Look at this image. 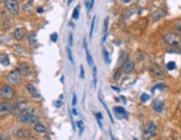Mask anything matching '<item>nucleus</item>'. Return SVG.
Returning <instances> with one entry per match:
<instances>
[{
	"label": "nucleus",
	"instance_id": "nucleus-1",
	"mask_svg": "<svg viewBox=\"0 0 181 140\" xmlns=\"http://www.w3.org/2000/svg\"><path fill=\"white\" fill-rule=\"evenodd\" d=\"M19 121H20L21 124H26V125H28V124H36V122L39 121V117L33 115V114H31L29 111H26V112H22L20 115Z\"/></svg>",
	"mask_w": 181,
	"mask_h": 140
},
{
	"label": "nucleus",
	"instance_id": "nucleus-2",
	"mask_svg": "<svg viewBox=\"0 0 181 140\" xmlns=\"http://www.w3.org/2000/svg\"><path fill=\"white\" fill-rule=\"evenodd\" d=\"M163 40L166 41L168 45L172 46V47H179L181 46V38L176 34H167L163 37Z\"/></svg>",
	"mask_w": 181,
	"mask_h": 140
},
{
	"label": "nucleus",
	"instance_id": "nucleus-3",
	"mask_svg": "<svg viewBox=\"0 0 181 140\" xmlns=\"http://www.w3.org/2000/svg\"><path fill=\"white\" fill-rule=\"evenodd\" d=\"M5 6L10 15H18V12H19V4H18L17 0H6Z\"/></svg>",
	"mask_w": 181,
	"mask_h": 140
},
{
	"label": "nucleus",
	"instance_id": "nucleus-4",
	"mask_svg": "<svg viewBox=\"0 0 181 140\" xmlns=\"http://www.w3.org/2000/svg\"><path fill=\"white\" fill-rule=\"evenodd\" d=\"M15 96V89L10 86H4L0 88V97L2 99L10 100Z\"/></svg>",
	"mask_w": 181,
	"mask_h": 140
},
{
	"label": "nucleus",
	"instance_id": "nucleus-5",
	"mask_svg": "<svg viewBox=\"0 0 181 140\" xmlns=\"http://www.w3.org/2000/svg\"><path fill=\"white\" fill-rule=\"evenodd\" d=\"M20 72L18 70H14V71L9 72L8 76H7V81L11 85H18L20 82Z\"/></svg>",
	"mask_w": 181,
	"mask_h": 140
},
{
	"label": "nucleus",
	"instance_id": "nucleus-6",
	"mask_svg": "<svg viewBox=\"0 0 181 140\" xmlns=\"http://www.w3.org/2000/svg\"><path fill=\"white\" fill-rule=\"evenodd\" d=\"M14 109V106L11 105L10 102H2L0 104V117L8 115L9 112H11Z\"/></svg>",
	"mask_w": 181,
	"mask_h": 140
},
{
	"label": "nucleus",
	"instance_id": "nucleus-7",
	"mask_svg": "<svg viewBox=\"0 0 181 140\" xmlns=\"http://www.w3.org/2000/svg\"><path fill=\"white\" fill-rule=\"evenodd\" d=\"M165 16H166V12H165L163 10L158 9V10H156V11H153V12H152L150 19H151L152 22H157V21H159L161 18H163Z\"/></svg>",
	"mask_w": 181,
	"mask_h": 140
},
{
	"label": "nucleus",
	"instance_id": "nucleus-8",
	"mask_svg": "<svg viewBox=\"0 0 181 140\" xmlns=\"http://www.w3.org/2000/svg\"><path fill=\"white\" fill-rule=\"evenodd\" d=\"M135 69V62L131 61V60H127L126 62H123L122 65V70L126 72V74H131Z\"/></svg>",
	"mask_w": 181,
	"mask_h": 140
},
{
	"label": "nucleus",
	"instance_id": "nucleus-9",
	"mask_svg": "<svg viewBox=\"0 0 181 140\" xmlns=\"http://www.w3.org/2000/svg\"><path fill=\"white\" fill-rule=\"evenodd\" d=\"M113 110H115L116 115L118 116V118H125V119L128 118V114H127L125 108H122V107H115Z\"/></svg>",
	"mask_w": 181,
	"mask_h": 140
},
{
	"label": "nucleus",
	"instance_id": "nucleus-10",
	"mask_svg": "<svg viewBox=\"0 0 181 140\" xmlns=\"http://www.w3.org/2000/svg\"><path fill=\"white\" fill-rule=\"evenodd\" d=\"M17 70L20 72V75H24V76L30 75V67L28 65H26V64H20Z\"/></svg>",
	"mask_w": 181,
	"mask_h": 140
},
{
	"label": "nucleus",
	"instance_id": "nucleus-11",
	"mask_svg": "<svg viewBox=\"0 0 181 140\" xmlns=\"http://www.w3.org/2000/svg\"><path fill=\"white\" fill-rule=\"evenodd\" d=\"M153 110L156 111V112H161L162 110H163V107H165V104H163V101L162 100H159V99H156L153 101Z\"/></svg>",
	"mask_w": 181,
	"mask_h": 140
},
{
	"label": "nucleus",
	"instance_id": "nucleus-12",
	"mask_svg": "<svg viewBox=\"0 0 181 140\" xmlns=\"http://www.w3.org/2000/svg\"><path fill=\"white\" fill-rule=\"evenodd\" d=\"M27 90H28V92H30V95L33 97V98H40L41 96H40V94L37 91V89L35 88V86L32 85V84H28L27 85Z\"/></svg>",
	"mask_w": 181,
	"mask_h": 140
},
{
	"label": "nucleus",
	"instance_id": "nucleus-13",
	"mask_svg": "<svg viewBox=\"0 0 181 140\" xmlns=\"http://www.w3.org/2000/svg\"><path fill=\"white\" fill-rule=\"evenodd\" d=\"M26 35V30L24 28H18L14 31V38L16 40H21Z\"/></svg>",
	"mask_w": 181,
	"mask_h": 140
},
{
	"label": "nucleus",
	"instance_id": "nucleus-14",
	"mask_svg": "<svg viewBox=\"0 0 181 140\" xmlns=\"http://www.w3.org/2000/svg\"><path fill=\"white\" fill-rule=\"evenodd\" d=\"M151 71H152V74L156 76V77H158V78H163V72H162V70H161L157 65L151 66Z\"/></svg>",
	"mask_w": 181,
	"mask_h": 140
},
{
	"label": "nucleus",
	"instance_id": "nucleus-15",
	"mask_svg": "<svg viewBox=\"0 0 181 140\" xmlns=\"http://www.w3.org/2000/svg\"><path fill=\"white\" fill-rule=\"evenodd\" d=\"M147 134L149 136H155L156 135V132H157V127L156 125L153 124V122H150L149 125H148V127H147Z\"/></svg>",
	"mask_w": 181,
	"mask_h": 140
},
{
	"label": "nucleus",
	"instance_id": "nucleus-16",
	"mask_svg": "<svg viewBox=\"0 0 181 140\" xmlns=\"http://www.w3.org/2000/svg\"><path fill=\"white\" fill-rule=\"evenodd\" d=\"M30 136V131L29 130H25V129H20L17 131V137L20 138V139H26Z\"/></svg>",
	"mask_w": 181,
	"mask_h": 140
},
{
	"label": "nucleus",
	"instance_id": "nucleus-17",
	"mask_svg": "<svg viewBox=\"0 0 181 140\" xmlns=\"http://www.w3.org/2000/svg\"><path fill=\"white\" fill-rule=\"evenodd\" d=\"M35 130L37 132H39V134H45L46 131H47V128H46L45 125H42V124H40V122L38 121V122H36L35 124Z\"/></svg>",
	"mask_w": 181,
	"mask_h": 140
},
{
	"label": "nucleus",
	"instance_id": "nucleus-18",
	"mask_svg": "<svg viewBox=\"0 0 181 140\" xmlns=\"http://www.w3.org/2000/svg\"><path fill=\"white\" fill-rule=\"evenodd\" d=\"M9 64H10V60H9V57H8V56L7 55L0 56V65L7 67V66H9Z\"/></svg>",
	"mask_w": 181,
	"mask_h": 140
},
{
	"label": "nucleus",
	"instance_id": "nucleus-19",
	"mask_svg": "<svg viewBox=\"0 0 181 140\" xmlns=\"http://www.w3.org/2000/svg\"><path fill=\"white\" fill-rule=\"evenodd\" d=\"M92 85H93V88H97V67L96 66L93 67V70H92Z\"/></svg>",
	"mask_w": 181,
	"mask_h": 140
},
{
	"label": "nucleus",
	"instance_id": "nucleus-20",
	"mask_svg": "<svg viewBox=\"0 0 181 140\" xmlns=\"http://www.w3.org/2000/svg\"><path fill=\"white\" fill-rule=\"evenodd\" d=\"M99 99H100V101H101V104H102V106H103V107H105V109L107 110V112H108V116H109V118H110V121H111V122H112V124H113V118H112V116H111V112H110V110L108 109V107H107L106 102H105V101H103V100L101 99L100 97H99Z\"/></svg>",
	"mask_w": 181,
	"mask_h": 140
},
{
	"label": "nucleus",
	"instance_id": "nucleus-21",
	"mask_svg": "<svg viewBox=\"0 0 181 140\" xmlns=\"http://www.w3.org/2000/svg\"><path fill=\"white\" fill-rule=\"evenodd\" d=\"M95 22H96V16L92 18V21H91V26H90V38H92V35H93V30H95Z\"/></svg>",
	"mask_w": 181,
	"mask_h": 140
},
{
	"label": "nucleus",
	"instance_id": "nucleus-22",
	"mask_svg": "<svg viewBox=\"0 0 181 140\" xmlns=\"http://www.w3.org/2000/svg\"><path fill=\"white\" fill-rule=\"evenodd\" d=\"M102 54H103V57H105V60H106L107 64H110V58H109V54L106 50V48H102Z\"/></svg>",
	"mask_w": 181,
	"mask_h": 140
},
{
	"label": "nucleus",
	"instance_id": "nucleus-23",
	"mask_svg": "<svg viewBox=\"0 0 181 140\" xmlns=\"http://www.w3.org/2000/svg\"><path fill=\"white\" fill-rule=\"evenodd\" d=\"M96 117H97V121H98V124H99V127H100L101 129H102V128H103V126H102V124H101V120H102V115H101L100 112H97Z\"/></svg>",
	"mask_w": 181,
	"mask_h": 140
},
{
	"label": "nucleus",
	"instance_id": "nucleus-24",
	"mask_svg": "<svg viewBox=\"0 0 181 140\" xmlns=\"http://www.w3.org/2000/svg\"><path fill=\"white\" fill-rule=\"evenodd\" d=\"M72 18L75 20H78V18H79V7H76L75 8L73 14H72Z\"/></svg>",
	"mask_w": 181,
	"mask_h": 140
},
{
	"label": "nucleus",
	"instance_id": "nucleus-25",
	"mask_svg": "<svg viewBox=\"0 0 181 140\" xmlns=\"http://www.w3.org/2000/svg\"><path fill=\"white\" fill-rule=\"evenodd\" d=\"M67 54H68V58H69V60H70L71 64H75V61H73V57H72V52H71L70 47H68V48H67Z\"/></svg>",
	"mask_w": 181,
	"mask_h": 140
},
{
	"label": "nucleus",
	"instance_id": "nucleus-26",
	"mask_svg": "<svg viewBox=\"0 0 181 140\" xmlns=\"http://www.w3.org/2000/svg\"><path fill=\"white\" fill-rule=\"evenodd\" d=\"M167 69H168V70L176 69V64H175L173 61H170V62H168V64H167Z\"/></svg>",
	"mask_w": 181,
	"mask_h": 140
},
{
	"label": "nucleus",
	"instance_id": "nucleus-27",
	"mask_svg": "<svg viewBox=\"0 0 181 140\" xmlns=\"http://www.w3.org/2000/svg\"><path fill=\"white\" fill-rule=\"evenodd\" d=\"M28 40H29V44H30V45H32V44H36V35H35V34H31V35H29V37H28Z\"/></svg>",
	"mask_w": 181,
	"mask_h": 140
},
{
	"label": "nucleus",
	"instance_id": "nucleus-28",
	"mask_svg": "<svg viewBox=\"0 0 181 140\" xmlns=\"http://www.w3.org/2000/svg\"><path fill=\"white\" fill-rule=\"evenodd\" d=\"M149 98H150V97H149V95H148V94H142V95H141V97H140L141 101H143V102L148 101V100H149Z\"/></svg>",
	"mask_w": 181,
	"mask_h": 140
},
{
	"label": "nucleus",
	"instance_id": "nucleus-29",
	"mask_svg": "<svg viewBox=\"0 0 181 140\" xmlns=\"http://www.w3.org/2000/svg\"><path fill=\"white\" fill-rule=\"evenodd\" d=\"M77 126L79 127V129H80V132H82V131H83V129H85V126H83V122H82L81 120H79V121H77Z\"/></svg>",
	"mask_w": 181,
	"mask_h": 140
},
{
	"label": "nucleus",
	"instance_id": "nucleus-30",
	"mask_svg": "<svg viewBox=\"0 0 181 140\" xmlns=\"http://www.w3.org/2000/svg\"><path fill=\"white\" fill-rule=\"evenodd\" d=\"M50 39H51V41H52V42H56V41L58 40V34H57V32H53V34H51Z\"/></svg>",
	"mask_w": 181,
	"mask_h": 140
},
{
	"label": "nucleus",
	"instance_id": "nucleus-31",
	"mask_svg": "<svg viewBox=\"0 0 181 140\" xmlns=\"http://www.w3.org/2000/svg\"><path fill=\"white\" fill-rule=\"evenodd\" d=\"M16 49L18 50L20 54H25V52H26V50L24 49V47H22V46H20V45L16 46Z\"/></svg>",
	"mask_w": 181,
	"mask_h": 140
},
{
	"label": "nucleus",
	"instance_id": "nucleus-32",
	"mask_svg": "<svg viewBox=\"0 0 181 140\" xmlns=\"http://www.w3.org/2000/svg\"><path fill=\"white\" fill-rule=\"evenodd\" d=\"M175 27H176L177 30L181 31V20H178V21H176V24H175Z\"/></svg>",
	"mask_w": 181,
	"mask_h": 140
},
{
	"label": "nucleus",
	"instance_id": "nucleus-33",
	"mask_svg": "<svg viewBox=\"0 0 181 140\" xmlns=\"http://www.w3.org/2000/svg\"><path fill=\"white\" fill-rule=\"evenodd\" d=\"M108 26H109V18H106V20H105V32H108Z\"/></svg>",
	"mask_w": 181,
	"mask_h": 140
},
{
	"label": "nucleus",
	"instance_id": "nucleus-34",
	"mask_svg": "<svg viewBox=\"0 0 181 140\" xmlns=\"http://www.w3.org/2000/svg\"><path fill=\"white\" fill-rule=\"evenodd\" d=\"M162 88H166V85L165 84H160V85H157L153 89H152V91H155L156 89H162Z\"/></svg>",
	"mask_w": 181,
	"mask_h": 140
},
{
	"label": "nucleus",
	"instance_id": "nucleus-35",
	"mask_svg": "<svg viewBox=\"0 0 181 140\" xmlns=\"http://www.w3.org/2000/svg\"><path fill=\"white\" fill-rule=\"evenodd\" d=\"M76 104H77V96H76V94H73L72 95V106H76Z\"/></svg>",
	"mask_w": 181,
	"mask_h": 140
},
{
	"label": "nucleus",
	"instance_id": "nucleus-36",
	"mask_svg": "<svg viewBox=\"0 0 181 140\" xmlns=\"http://www.w3.org/2000/svg\"><path fill=\"white\" fill-rule=\"evenodd\" d=\"M80 74H81V78H85V70H83V67L80 66Z\"/></svg>",
	"mask_w": 181,
	"mask_h": 140
},
{
	"label": "nucleus",
	"instance_id": "nucleus-37",
	"mask_svg": "<svg viewBox=\"0 0 181 140\" xmlns=\"http://www.w3.org/2000/svg\"><path fill=\"white\" fill-rule=\"evenodd\" d=\"M55 106L56 107H61V106H62V102H61L60 100H57L55 102Z\"/></svg>",
	"mask_w": 181,
	"mask_h": 140
},
{
	"label": "nucleus",
	"instance_id": "nucleus-38",
	"mask_svg": "<svg viewBox=\"0 0 181 140\" xmlns=\"http://www.w3.org/2000/svg\"><path fill=\"white\" fill-rule=\"evenodd\" d=\"M120 78V72L119 71H117L116 74H115V80H118Z\"/></svg>",
	"mask_w": 181,
	"mask_h": 140
},
{
	"label": "nucleus",
	"instance_id": "nucleus-39",
	"mask_svg": "<svg viewBox=\"0 0 181 140\" xmlns=\"http://www.w3.org/2000/svg\"><path fill=\"white\" fill-rule=\"evenodd\" d=\"M69 45H72V34H70V36H69Z\"/></svg>",
	"mask_w": 181,
	"mask_h": 140
},
{
	"label": "nucleus",
	"instance_id": "nucleus-40",
	"mask_svg": "<svg viewBox=\"0 0 181 140\" xmlns=\"http://www.w3.org/2000/svg\"><path fill=\"white\" fill-rule=\"evenodd\" d=\"M111 89L116 90V91H120V89H119L118 87H115V86H111Z\"/></svg>",
	"mask_w": 181,
	"mask_h": 140
},
{
	"label": "nucleus",
	"instance_id": "nucleus-41",
	"mask_svg": "<svg viewBox=\"0 0 181 140\" xmlns=\"http://www.w3.org/2000/svg\"><path fill=\"white\" fill-rule=\"evenodd\" d=\"M72 114H73L75 116L78 115V111H77V109H76V108H73V109H72Z\"/></svg>",
	"mask_w": 181,
	"mask_h": 140
},
{
	"label": "nucleus",
	"instance_id": "nucleus-42",
	"mask_svg": "<svg viewBox=\"0 0 181 140\" xmlns=\"http://www.w3.org/2000/svg\"><path fill=\"white\" fill-rule=\"evenodd\" d=\"M120 99H122V101H123V104H127V101H126V98L123 97V96H121L120 97Z\"/></svg>",
	"mask_w": 181,
	"mask_h": 140
},
{
	"label": "nucleus",
	"instance_id": "nucleus-43",
	"mask_svg": "<svg viewBox=\"0 0 181 140\" xmlns=\"http://www.w3.org/2000/svg\"><path fill=\"white\" fill-rule=\"evenodd\" d=\"M37 11H38V14H41V12L43 11V9H42V8H38V10H37Z\"/></svg>",
	"mask_w": 181,
	"mask_h": 140
},
{
	"label": "nucleus",
	"instance_id": "nucleus-44",
	"mask_svg": "<svg viewBox=\"0 0 181 140\" xmlns=\"http://www.w3.org/2000/svg\"><path fill=\"white\" fill-rule=\"evenodd\" d=\"M71 1H72V0H68V5H70V4H71Z\"/></svg>",
	"mask_w": 181,
	"mask_h": 140
},
{
	"label": "nucleus",
	"instance_id": "nucleus-45",
	"mask_svg": "<svg viewBox=\"0 0 181 140\" xmlns=\"http://www.w3.org/2000/svg\"><path fill=\"white\" fill-rule=\"evenodd\" d=\"M123 1H125V2H129V1H130V0H123Z\"/></svg>",
	"mask_w": 181,
	"mask_h": 140
}]
</instances>
